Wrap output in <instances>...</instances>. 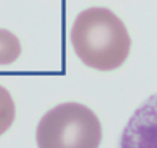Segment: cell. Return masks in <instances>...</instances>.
Segmentation results:
<instances>
[{
    "instance_id": "6da1fadb",
    "label": "cell",
    "mask_w": 157,
    "mask_h": 148,
    "mask_svg": "<svg viewBox=\"0 0 157 148\" xmlns=\"http://www.w3.org/2000/svg\"><path fill=\"white\" fill-rule=\"evenodd\" d=\"M71 43L82 63L98 71L120 68L130 52V36L124 22L102 6L78 13L71 29Z\"/></svg>"
},
{
    "instance_id": "7a4b0ae2",
    "label": "cell",
    "mask_w": 157,
    "mask_h": 148,
    "mask_svg": "<svg viewBox=\"0 0 157 148\" xmlns=\"http://www.w3.org/2000/svg\"><path fill=\"white\" fill-rule=\"evenodd\" d=\"M102 128L96 114L78 102L50 109L36 128L38 148H99Z\"/></svg>"
},
{
    "instance_id": "3957f363",
    "label": "cell",
    "mask_w": 157,
    "mask_h": 148,
    "mask_svg": "<svg viewBox=\"0 0 157 148\" xmlns=\"http://www.w3.org/2000/svg\"><path fill=\"white\" fill-rule=\"evenodd\" d=\"M120 148H157V93L129 118L121 134Z\"/></svg>"
},
{
    "instance_id": "277c9868",
    "label": "cell",
    "mask_w": 157,
    "mask_h": 148,
    "mask_svg": "<svg viewBox=\"0 0 157 148\" xmlns=\"http://www.w3.org/2000/svg\"><path fill=\"white\" fill-rule=\"evenodd\" d=\"M19 38L6 29H0V65H11L21 55Z\"/></svg>"
},
{
    "instance_id": "5b68a950",
    "label": "cell",
    "mask_w": 157,
    "mask_h": 148,
    "mask_svg": "<svg viewBox=\"0 0 157 148\" xmlns=\"http://www.w3.org/2000/svg\"><path fill=\"white\" fill-rule=\"evenodd\" d=\"M16 106L13 101L10 91L0 85V136L5 134L14 122Z\"/></svg>"
}]
</instances>
